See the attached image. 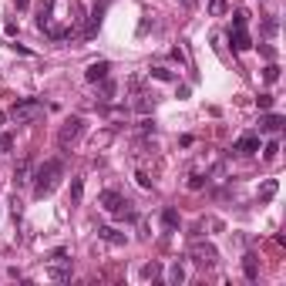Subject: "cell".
Instances as JSON below:
<instances>
[{"mask_svg": "<svg viewBox=\"0 0 286 286\" xmlns=\"http://www.w3.org/2000/svg\"><path fill=\"white\" fill-rule=\"evenodd\" d=\"M81 192H84V182L74 178V182H71V202H81Z\"/></svg>", "mask_w": 286, "mask_h": 286, "instance_id": "d4e9b609", "label": "cell"}, {"mask_svg": "<svg viewBox=\"0 0 286 286\" xmlns=\"http://www.w3.org/2000/svg\"><path fill=\"white\" fill-rule=\"evenodd\" d=\"M135 108L142 111V115H148V111L155 108V94H138V105H135Z\"/></svg>", "mask_w": 286, "mask_h": 286, "instance_id": "ffe728a7", "label": "cell"}, {"mask_svg": "<svg viewBox=\"0 0 286 286\" xmlns=\"http://www.w3.org/2000/svg\"><path fill=\"white\" fill-rule=\"evenodd\" d=\"M4 121H7V115H4V111H0V125H4Z\"/></svg>", "mask_w": 286, "mask_h": 286, "instance_id": "e575fe53", "label": "cell"}, {"mask_svg": "<svg viewBox=\"0 0 286 286\" xmlns=\"http://www.w3.org/2000/svg\"><path fill=\"white\" fill-rule=\"evenodd\" d=\"M98 236H101L105 242H111V246H125V232L111 229V226H101V229H98Z\"/></svg>", "mask_w": 286, "mask_h": 286, "instance_id": "4fadbf2b", "label": "cell"}, {"mask_svg": "<svg viewBox=\"0 0 286 286\" xmlns=\"http://www.w3.org/2000/svg\"><path fill=\"white\" fill-rule=\"evenodd\" d=\"M148 74L158 77V81H175V71H168V67H152Z\"/></svg>", "mask_w": 286, "mask_h": 286, "instance_id": "7402d4cb", "label": "cell"}, {"mask_svg": "<svg viewBox=\"0 0 286 286\" xmlns=\"http://www.w3.org/2000/svg\"><path fill=\"white\" fill-rule=\"evenodd\" d=\"M202 185H206V175H199V172L196 175H188V188H192V192H199Z\"/></svg>", "mask_w": 286, "mask_h": 286, "instance_id": "83f0119b", "label": "cell"}, {"mask_svg": "<svg viewBox=\"0 0 286 286\" xmlns=\"http://www.w3.org/2000/svg\"><path fill=\"white\" fill-rule=\"evenodd\" d=\"M226 11H229V4H226V0H209V14H212V17H222Z\"/></svg>", "mask_w": 286, "mask_h": 286, "instance_id": "603a6c76", "label": "cell"}, {"mask_svg": "<svg viewBox=\"0 0 286 286\" xmlns=\"http://www.w3.org/2000/svg\"><path fill=\"white\" fill-rule=\"evenodd\" d=\"M276 155H279V142L273 138V142H266V145H263V158H266V162H273Z\"/></svg>", "mask_w": 286, "mask_h": 286, "instance_id": "44dd1931", "label": "cell"}, {"mask_svg": "<svg viewBox=\"0 0 286 286\" xmlns=\"http://www.w3.org/2000/svg\"><path fill=\"white\" fill-rule=\"evenodd\" d=\"M229 41H232V51H249L253 47V37L246 27H229Z\"/></svg>", "mask_w": 286, "mask_h": 286, "instance_id": "8992f818", "label": "cell"}, {"mask_svg": "<svg viewBox=\"0 0 286 286\" xmlns=\"http://www.w3.org/2000/svg\"><path fill=\"white\" fill-rule=\"evenodd\" d=\"M263 77L269 81V84H276V81H279V64H276V61H269V64L263 67Z\"/></svg>", "mask_w": 286, "mask_h": 286, "instance_id": "d6986e66", "label": "cell"}, {"mask_svg": "<svg viewBox=\"0 0 286 286\" xmlns=\"http://www.w3.org/2000/svg\"><path fill=\"white\" fill-rule=\"evenodd\" d=\"M135 178H138V185H142V188H152V178L145 175V172H138V175H135Z\"/></svg>", "mask_w": 286, "mask_h": 286, "instance_id": "d6a6232c", "label": "cell"}, {"mask_svg": "<svg viewBox=\"0 0 286 286\" xmlns=\"http://www.w3.org/2000/svg\"><path fill=\"white\" fill-rule=\"evenodd\" d=\"M111 216H115L118 222H135V219H138V209H135V202H132V199H125V196H121V199H118V206L111 209Z\"/></svg>", "mask_w": 286, "mask_h": 286, "instance_id": "5b68a950", "label": "cell"}, {"mask_svg": "<svg viewBox=\"0 0 286 286\" xmlns=\"http://www.w3.org/2000/svg\"><path fill=\"white\" fill-rule=\"evenodd\" d=\"M98 84H101V94H105V101H111V98H115V84H111L108 77H105V81H98Z\"/></svg>", "mask_w": 286, "mask_h": 286, "instance_id": "4316f807", "label": "cell"}, {"mask_svg": "<svg viewBox=\"0 0 286 286\" xmlns=\"http://www.w3.org/2000/svg\"><path fill=\"white\" fill-rule=\"evenodd\" d=\"M105 7H108V0H101V4H94V11H91V21L88 27H84V37H94L101 27V17H105Z\"/></svg>", "mask_w": 286, "mask_h": 286, "instance_id": "ba28073f", "label": "cell"}, {"mask_svg": "<svg viewBox=\"0 0 286 286\" xmlns=\"http://www.w3.org/2000/svg\"><path fill=\"white\" fill-rule=\"evenodd\" d=\"M14 4H17V11H27L31 7V0H14Z\"/></svg>", "mask_w": 286, "mask_h": 286, "instance_id": "836d02e7", "label": "cell"}, {"mask_svg": "<svg viewBox=\"0 0 286 286\" xmlns=\"http://www.w3.org/2000/svg\"><path fill=\"white\" fill-rule=\"evenodd\" d=\"M61 175H64V162L61 158H47L44 165L34 172V199H44V196H51L57 188V182H61Z\"/></svg>", "mask_w": 286, "mask_h": 286, "instance_id": "6da1fadb", "label": "cell"}, {"mask_svg": "<svg viewBox=\"0 0 286 286\" xmlns=\"http://www.w3.org/2000/svg\"><path fill=\"white\" fill-rule=\"evenodd\" d=\"M232 152L236 155H256L259 152V135H242L239 142L232 145Z\"/></svg>", "mask_w": 286, "mask_h": 286, "instance_id": "52a82bcc", "label": "cell"}, {"mask_svg": "<svg viewBox=\"0 0 286 286\" xmlns=\"http://www.w3.org/2000/svg\"><path fill=\"white\" fill-rule=\"evenodd\" d=\"M259 54H263L266 61H276V47L273 44H259Z\"/></svg>", "mask_w": 286, "mask_h": 286, "instance_id": "1f68e13d", "label": "cell"}, {"mask_svg": "<svg viewBox=\"0 0 286 286\" xmlns=\"http://www.w3.org/2000/svg\"><path fill=\"white\" fill-rule=\"evenodd\" d=\"M283 125H286L283 115H263V118H259V132H279Z\"/></svg>", "mask_w": 286, "mask_h": 286, "instance_id": "7c38bea8", "label": "cell"}, {"mask_svg": "<svg viewBox=\"0 0 286 286\" xmlns=\"http://www.w3.org/2000/svg\"><path fill=\"white\" fill-rule=\"evenodd\" d=\"M188 259H192L199 269H212V266L219 263V249H216L212 242H192V249H188Z\"/></svg>", "mask_w": 286, "mask_h": 286, "instance_id": "3957f363", "label": "cell"}, {"mask_svg": "<svg viewBox=\"0 0 286 286\" xmlns=\"http://www.w3.org/2000/svg\"><path fill=\"white\" fill-rule=\"evenodd\" d=\"M246 24H249V14H246V11L232 14V27H246Z\"/></svg>", "mask_w": 286, "mask_h": 286, "instance_id": "484cf974", "label": "cell"}, {"mask_svg": "<svg viewBox=\"0 0 286 286\" xmlns=\"http://www.w3.org/2000/svg\"><path fill=\"white\" fill-rule=\"evenodd\" d=\"M276 192H279V182H276V178H266L263 185H259V202H269Z\"/></svg>", "mask_w": 286, "mask_h": 286, "instance_id": "9a60e30c", "label": "cell"}, {"mask_svg": "<svg viewBox=\"0 0 286 286\" xmlns=\"http://www.w3.org/2000/svg\"><path fill=\"white\" fill-rule=\"evenodd\" d=\"M138 132H142V135H155V121L152 118H142V121H138Z\"/></svg>", "mask_w": 286, "mask_h": 286, "instance_id": "f1b7e54d", "label": "cell"}, {"mask_svg": "<svg viewBox=\"0 0 286 286\" xmlns=\"http://www.w3.org/2000/svg\"><path fill=\"white\" fill-rule=\"evenodd\" d=\"M7 115H11L17 125H24V121H34L37 115H44V101H41V98H21L11 111H7Z\"/></svg>", "mask_w": 286, "mask_h": 286, "instance_id": "7a4b0ae2", "label": "cell"}, {"mask_svg": "<svg viewBox=\"0 0 286 286\" xmlns=\"http://www.w3.org/2000/svg\"><path fill=\"white\" fill-rule=\"evenodd\" d=\"M47 276H51V279H57V283H67V279H71V259H61V263H51V269H47Z\"/></svg>", "mask_w": 286, "mask_h": 286, "instance_id": "30bf717a", "label": "cell"}, {"mask_svg": "<svg viewBox=\"0 0 286 286\" xmlns=\"http://www.w3.org/2000/svg\"><path fill=\"white\" fill-rule=\"evenodd\" d=\"M118 199H121V192H115V188H108V192H101V199H98V202H101V206H105V209H115V206H118Z\"/></svg>", "mask_w": 286, "mask_h": 286, "instance_id": "2e32d148", "label": "cell"}, {"mask_svg": "<svg viewBox=\"0 0 286 286\" xmlns=\"http://www.w3.org/2000/svg\"><path fill=\"white\" fill-rule=\"evenodd\" d=\"M162 226H165L168 232H175L178 226H182V219H178V209H172V206H168V209H162Z\"/></svg>", "mask_w": 286, "mask_h": 286, "instance_id": "5bb4252c", "label": "cell"}, {"mask_svg": "<svg viewBox=\"0 0 286 286\" xmlns=\"http://www.w3.org/2000/svg\"><path fill=\"white\" fill-rule=\"evenodd\" d=\"M14 178H17V185L31 182V162H21V165H17V172H14Z\"/></svg>", "mask_w": 286, "mask_h": 286, "instance_id": "ac0fdd59", "label": "cell"}, {"mask_svg": "<svg viewBox=\"0 0 286 286\" xmlns=\"http://www.w3.org/2000/svg\"><path fill=\"white\" fill-rule=\"evenodd\" d=\"M158 273H162V269H158V263H148V266L142 269V276H145V279H155Z\"/></svg>", "mask_w": 286, "mask_h": 286, "instance_id": "4dcf8cb0", "label": "cell"}, {"mask_svg": "<svg viewBox=\"0 0 286 286\" xmlns=\"http://www.w3.org/2000/svg\"><path fill=\"white\" fill-rule=\"evenodd\" d=\"M242 273H246V279H249V283H256V279H259V259H256L253 253L242 256Z\"/></svg>", "mask_w": 286, "mask_h": 286, "instance_id": "8fae6325", "label": "cell"}, {"mask_svg": "<svg viewBox=\"0 0 286 286\" xmlns=\"http://www.w3.org/2000/svg\"><path fill=\"white\" fill-rule=\"evenodd\" d=\"M276 31H279V21H276V17H266V21H263V34H266V37H273Z\"/></svg>", "mask_w": 286, "mask_h": 286, "instance_id": "cb8c5ba5", "label": "cell"}, {"mask_svg": "<svg viewBox=\"0 0 286 286\" xmlns=\"http://www.w3.org/2000/svg\"><path fill=\"white\" fill-rule=\"evenodd\" d=\"M81 135H84V118H81V115H71V118L61 125V132H57V145L67 148V145H74Z\"/></svg>", "mask_w": 286, "mask_h": 286, "instance_id": "277c9868", "label": "cell"}, {"mask_svg": "<svg viewBox=\"0 0 286 286\" xmlns=\"http://www.w3.org/2000/svg\"><path fill=\"white\" fill-rule=\"evenodd\" d=\"M182 279H185V266L182 263H172V269H168V283H182Z\"/></svg>", "mask_w": 286, "mask_h": 286, "instance_id": "e0dca14e", "label": "cell"}, {"mask_svg": "<svg viewBox=\"0 0 286 286\" xmlns=\"http://www.w3.org/2000/svg\"><path fill=\"white\" fill-rule=\"evenodd\" d=\"M108 71H111V64H108V61H94V64H88L84 77H88L91 84H98V81H105V77H108Z\"/></svg>", "mask_w": 286, "mask_h": 286, "instance_id": "9c48e42d", "label": "cell"}, {"mask_svg": "<svg viewBox=\"0 0 286 286\" xmlns=\"http://www.w3.org/2000/svg\"><path fill=\"white\" fill-rule=\"evenodd\" d=\"M256 105H259V111H269V108H273V94H259Z\"/></svg>", "mask_w": 286, "mask_h": 286, "instance_id": "f546056e", "label": "cell"}]
</instances>
